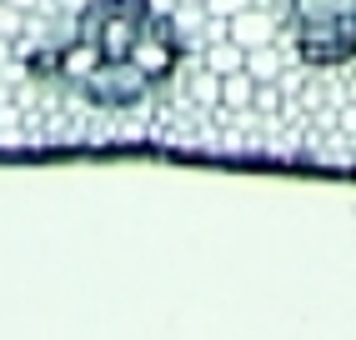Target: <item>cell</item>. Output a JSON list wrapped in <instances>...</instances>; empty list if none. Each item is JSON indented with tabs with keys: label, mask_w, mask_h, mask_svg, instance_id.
Instances as JSON below:
<instances>
[{
	"label": "cell",
	"mask_w": 356,
	"mask_h": 340,
	"mask_svg": "<svg viewBox=\"0 0 356 340\" xmlns=\"http://www.w3.org/2000/svg\"><path fill=\"white\" fill-rule=\"evenodd\" d=\"M246 76L251 80H281V51L276 45H251L246 51Z\"/></svg>",
	"instance_id": "9c48e42d"
},
{
	"label": "cell",
	"mask_w": 356,
	"mask_h": 340,
	"mask_svg": "<svg viewBox=\"0 0 356 340\" xmlns=\"http://www.w3.org/2000/svg\"><path fill=\"white\" fill-rule=\"evenodd\" d=\"M146 15H151V0H96V6L81 15L76 35L96 40L106 60H126L140 26H146Z\"/></svg>",
	"instance_id": "7a4b0ae2"
},
{
	"label": "cell",
	"mask_w": 356,
	"mask_h": 340,
	"mask_svg": "<svg viewBox=\"0 0 356 340\" xmlns=\"http://www.w3.org/2000/svg\"><path fill=\"white\" fill-rule=\"evenodd\" d=\"M226 35L241 45V51H251V45H276V15L251 0L246 10H236V15L226 20Z\"/></svg>",
	"instance_id": "8992f818"
},
{
	"label": "cell",
	"mask_w": 356,
	"mask_h": 340,
	"mask_svg": "<svg viewBox=\"0 0 356 340\" xmlns=\"http://www.w3.org/2000/svg\"><path fill=\"white\" fill-rule=\"evenodd\" d=\"M131 60L151 76V85H161V80L176 76L181 60H186V45H181V35L171 26V15H161V10L146 15V26H140V35L131 45Z\"/></svg>",
	"instance_id": "277c9868"
},
{
	"label": "cell",
	"mask_w": 356,
	"mask_h": 340,
	"mask_svg": "<svg viewBox=\"0 0 356 340\" xmlns=\"http://www.w3.org/2000/svg\"><path fill=\"white\" fill-rule=\"evenodd\" d=\"M76 90L86 95L90 105H101V110H131V105L146 101L156 85H151L146 70H140V65L126 56V60H101V65L90 70V76H86Z\"/></svg>",
	"instance_id": "3957f363"
},
{
	"label": "cell",
	"mask_w": 356,
	"mask_h": 340,
	"mask_svg": "<svg viewBox=\"0 0 356 340\" xmlns=\"http://www.w3.org/2000/svg\"><path fill=\"white\" fill-rule=\"evenodd\" d=\"M291 51L301 65H316V70H337V65L356 60V10L291 20Z\"/></svg>",
	"instance_id": "6da1fadb"
},
{
	"label": "cell",
	"mask_w": 356,
	"mask_h": 340,
	"mask_svg": "<svg viewBox=\"0 0 356 340\" xmlns=\"http://www.w3.org/2000/svg\"><path fill=\"white\" fill-rule=\"evenodd\" d=\"M356 0H291V20H316V15H346Z\"/></svg>",
	"instance_id": "30bf717a"
},
{
	"label": "cell",
	"mask_w": 356,
	"mask_h": 340,
	"mask_svg": "<svg viewBox=\"0 0 356 340\" xmlns=\"http://www.w3.org/2000/svg\"><path fill=\"white\" fill-rule=\"evenodd\" d=\"M56 51H60V45H40V51H31V56H26V76L40 80V85L56 80Z\"/></svg>",
	"instance_id": "8fae6325"
},
{
	"label": "cell",
	"mask_w": 356,
	"mask_h": 340,
	"mask_svg": "<svg viewBox=\"0 0 356 340\" xmlns=\"http://www.w3.org/2000/svg\"><path fill=\"white\" fill-rule=\"evenodd\" d=\"M191 95L201 105H221V76L211 70L206 60H201V70H196V80H191Z\"/></svg>",
	"instance_id": "7c38bea8"
},
{
	"label": "cell",
	"mask_w": 356,
	"mask_h": 340,
	"mask_svg": "<svg viewBox=\"0 0 356 340\" xmlns=\"http://www.w3.org/2000/svg\"><path fill=\"white\" fill-rule=\"evenodd\" d=\"M201 60H206L211 70H216V76H231V70H241V65H246V51H241V45H236V40L226 35V40H211Z\"/></svg>",
	"instance_id": "ba28073f"
},
{
	"label": "cell",
	"mask_w": 356,
	"mask_h": 340,
	"mask_svg": "<svg viewBox=\"0 0 356 340\" xmlns=\"http://www.w3.org/2000/svg\"><path fill=\"white\" fill-rule=\"evenodd\" d=\"M101 60H106V56H101V45H96V40H86V35L60 40V51H56V85H70V90H76Z\"/></svg>",
	"instance_id": "5b68a950"
},
{
	"label": "cell",
	"mask_w": 356,
	"mask_h": 340,
	"mask_svg": "<svg viewBox=\"0 0 356 340\" xmlns=\"http://www.w3.org/2000/svg\"><path fill=\"white\" fill-rule=\"evenodd\" d=\"M251 101H256V80L246 76V65L221 76V105L226 110H251Z\"/></svg>",
	"instance_id": "52a82bcc"
},
{
	"label": "cell",
	"mask_w": 356,
	"mask_h": 340,
	"mask_svg": "<svg viewBox=\"0 0 356 340\" xmlns=\"http://www.w3.org/2000/svg\"><path fill=\"white\" fill-rule=\"evenodd\" d=\"M186 6H206V0H186Z\"/></svg>",
	"instance_id": "e0dca14e"
},
{
	"label": "cell",
	"mask_w": 356,
	"mask_h": 340,
	"mask_svg": "<svg viewBox=\"0 0 356 340\" xmlns=\"http://www.w3.org/2000/svg\"><path fill=\"white\" fill-rule=\"evenodd\" d=\"M6 6H15V10H26V15H31V10H40V6H45V0H6Z\"/></svg>",
	"instance_id": "9a60e30c"
},
{
	"label": "cell",
	"mask_w": 356,
	"mask_h": 340,
	"mask_svg": "<svg viewBox=\"0 0 356 340\" xmlns=\"http://www.w3.org/2000/svg\"><path fill=\"white\" fill-rule=\"evenodd\" d=\"M20 26H26V10H15V6H6V0H0V35L15 40V35H20Z\"/></svg>",
	"instance_id": "4fadbf2b"
},
{
	"label": "cell",
	"mask_w": 356,
	"mask_h": 340,
	"mask_svg": "<svg viewBox=\"0 0 356 340\" xmlns=\"http://www.w3.org/2000/svg\"><path fill=\"white\" fill-rule=\"evenodd\" d=\"M246 6H251V0H206V10H211V15H221V20H231L236 10H246Z\"/></svg>",
	"instance_id": "5bb4252c"
},
{
	"label": "cell",
	"mask_w": 356,
	"mask_h": 340,
	"mask_svg": "<svg viewBox=\"0 0 356 340\" xmlns=\"http://www.w3.org/2000/svg\"><path fill=\"white\" fill-rule=\"evenodd\" d=\"M6 56H10V51H6V35H0V65H6Z\"/></svg>",
	"instance_id": "2e32d148"
}]
</instances>
